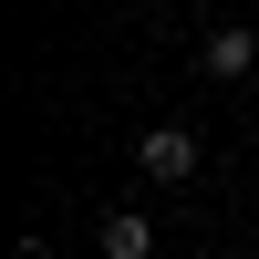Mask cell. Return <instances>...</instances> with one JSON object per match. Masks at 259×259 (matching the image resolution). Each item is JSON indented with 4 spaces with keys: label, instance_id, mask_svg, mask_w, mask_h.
<instances>
[{
    "label": "cell",
    "instance_id": "1",
    "mask_svg": "<svg viewBox=\"0 0 259 259\" xmlns=\"http://www.w3.org/2000/svg\"><path fill=\"white\" fill-rule=\"evenodd\" d=\"M135 166H145L156 187H187V177L207 166V145H197V124H145V135H135Z\"/></svg>",
    "mask_w": 259,
    "mask_h": 259
},
{
    "label": "cell",
    "instance_id": "3",
    "mask_svg": "<svg viewBox=\"0 0 259 259\" xmlns=\"http://www.w3.org/2000/svg\"><path fill=\"white\" fill-rule=\"evenodd\" d=\"M94 249L104 259H156V218H124V207H114V218L94 228Z\"/></svg>",
    "mask_w": 259,
    "mask_h": 259
},
{
    "label": "cell",
    "instance_id": "2",
    "mask_svg": "<svg viewBox=\"0 0 259 259\" xmlns=\"http://www.w3.org/2000/svg\"><path fill=\"white\" fill-rule=\"evenodd\" d=\"M197 73H207V83H249V73H259V31H239V21L207 31V41H197Z\"/></svg>",
    "mask_w": 259,
    "mask_h": 259
}]
</instances>
